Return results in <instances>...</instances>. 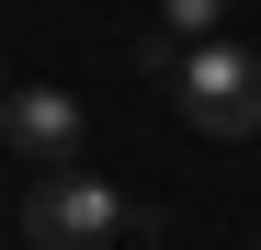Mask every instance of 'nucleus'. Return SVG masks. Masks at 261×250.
<instances>
[{"instance_id": "f257e3e1", "label": "nucleus", "mask_w": 261, "mask_h": 250, "mask_svg": "<svg viewBox=\"0 0 261 250\" xmlns=\"http://www.w3.org/2000/svg\"><path fill=\"white\" fill-rule=\"evenodd\" d=\"M182 114L204 137H261V57L250 46H182Z\"/></svg>"}, {"instance_id": "f03ea898", "label": "nucleus", "mask_w": 261, "mask_h": 250, "mask_svg": "<svg viewBox=\"0 0 261 250\" xmlns=\"http://www.w3.org/2000/svg\"><path fill=\"white\" fill-rule=\"evenodd\" d=\"M125 228V205L91 182V171H57V182H34V205H23V239L34 250H102Z\"/></svg>"}, {"instance_id": "7ed1b4c3", "label": "nucleus", "mask_w": 261, "mask_h": 250, "mask_svg": "<svg viewBox=\"0 0 261 250\" xmlns=\"http://www.w3.org/2000/svg\"><path fill=\"white\" fill-rule=\"evenodd\" d=\"M0 148L34 159V171H68V159H80V103L57 91V80H23V91L0 103Z\"/></svg>"}, {"instance_id": "20e7f679", "label": "nucleus", "mask_w": 261, "mask_h": 250, "mask_svg": "<svg viewBox=\"0 0 261 250\" xmlns=\"http://www.w3.org/2000/svg\"><path fill=\"white\" fill-rule=\"evenodd\" d=\"M159 12H170V34H216V23H227V0H159Z\"/></svg>"}]
</instances>
